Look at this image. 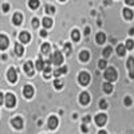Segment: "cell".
<instances>
[{
  "instance_id": "cell-36",
  "label": "cell",
  "mask_w": 134,
  "mask_h": 134,
  "mask_svg": "<svg viewBox=\"0 0 134 134\" xmlns=\"http://www.w3.org/2000/svg\"><path fill=\"white\" fill-rule=\"evenodd\" d=\"M32 26L36 28V27L39 26V20H38V19H32Z\"/></svg>"
},
{
  "instance_id": "cell-1",
  "label": "cell",
  "mask_w": 134,
  "mask_h": 134,
  "mask_svg": "<svg viewBox=\"0 0 134 134\" xmlns=\"http://www.w3.org/2000/svg\"><path fill=\"white\" fill-rule=\"evenodd\" d=\"M118 78V72H117V70L114 69V67H107V69L105 70V79L107 81V82H114L115 79Z\"/></svg>"
},
{
  "instance_id": "cell-28",
  "label": "cell",
  "mask_w": 134,
  "mask_h": 134,
  "mask_svg": "<svg viewBox=\"0 0 134 134\" xmlns=\"http://www.w3.org/2000/svg\"><path fill=\"white\" fill-rule=\"evenodd\" d=\"M28 5H30V8H32V9H36V8L39 7V0H30Z\"/></svg>"
},
{
  "instance_id": "cell-27",
  "label": "cell",
  "mask_w": 134,
  "mask_h": 134,
  "mask_svg": "<svg viewBox=\"0 0 134 134\" xmlns=\"http://www.w3.org/2000/svg\"><path fill=\"white\" fill-rule=\"evenodd\" d=\"M50 50H51V46H50L48 43L42 44V52L43 54H50Z\"/></svg>"
},
{
  "instance_id": "cell-7",
  "label": "cell",
  "mask_w": 134,
  "mask_h": 134,
  "mask_svg": "<svg viewBox=\"0 0 134 134\" xmlns=\"http://www.w3.org/2000/svg\"><path fill=\"white\" fill-rule=\"evenodd\" d=\"M106 121H107V117H106L105 114H98V115L95 117V124H97L98 126H103V125L106 124Z\"/></svg>"
},
{
  "instance_id": "cell-8",
  "label": "cell",
  "mask_w": 134,
  "mask_h": 134,
  "mask_svg": "<svg viewBox=\"0 0 134 134\" xmlns=\"http://www.w3.org/2000/svg\"><path fill=\"white\" fill-rule=\"evenodd\" d=\"M19 39H20V42H21V43H28V42L31 40V35H30L28 32L23 31V32H20Z\"/></svg>"
},
{
  "instance_id": "cell-22",
  "label": "cell",
  "mask_w": 134,
  "mask_h": 134,
  "mask_svg": "<svg viewBox=\"0 0 134 134\" xmlns=\"http://www.w3.org/2000/svg\"><path fill=\"white\" fill-rule=\"evenodd\" d=\"M124 18L127 19V20L133 19V11H131L130 8H125V9H124Z\"/></svg>"
},
{
  "instance_id": "cell-41",
  "label": "cell",
  "mask_w": 134,
  "mask_h": 134,
  "mask_svg": "<svg viewBox=\"0 0 134 134\" xmlns=\"http://www.w3.org/2000/svg\"><path fill=\"white\" fill-rule=\"evenodd\" d=\"M83 122H85V124H87V122H90V117H88V115H87V117H85V118H83Z\"/></svg>"
},
{
  "instance_id": "cell-26",
  "label": "cell",
  "mask_w": 134,
  "mask_h": 134,
  "mask_svg": "<svg viewBox=\"0 0 134 134\" xmlns=\"http://www.w3.org/2000/svg\"><path fill=\"white\" fill-rule=\"evenodd\" d=\"M71 36H72V40L78 42V40L81 39V32L78 31V30H74V31H72V34H71Z\"/></svg>"
},
{
  "instance_id": "cell-30",
  "label": "cell",
  "mask_w": 134,
  "mask_h": 134,
  "mask_svg": "<svg viewBox=\"0 0 134 134\" xmlns=\"http://www.w3.org/2000/svg\"><path fill=\"white\" fill-rule=\"evenodd\" d=\"M125 47H126V50H133V48H134V42H133L131 39H129V40L126 42V44H125Z\"/></svg>"
},
{
  "instance_id": "cell-4",
  "label": "cell",
  "mask_w": 134,
  "mask_h": 134,
  "mask_svg": "<svg viewBox=\"0 0 134 134\" xmlns=\"http://www.w3.org/2000/svg\"><path fill=\"white\" fill-rule=\"evenodd\" d=\"M51 59H52V63L54 64H57V66H60L62 63H63V55H62V52L60 51H55L54 52V55L51 57Z\"/></svg>"
},
{
  "instance_id": "cell-20",
  "label": "cell",
  "mask_w": 134,
  "mask_h": 134,
  "mask_svg": "<svg viewBox=\"0 0 134 134\" xmlns=\"http://www.w3.org/2000/svg\"><path fill=\"white\" fill-rule=\"evenodd\" d=\"M79 59L82 62H87L88 59H90V54H88V51H82L79 54Z\"/></svg>"
},
{
  "instance_id": "cell-34",
  "label": "cell",
  "mask_w": 134,
  "mask_h": 134,
  "mask_svg": "<svg viewBox=\"0 0 134 134\" xmlns=\"http://www.w3.org/2000/svg\"><path fill=\"white\" fill-rule=\"evenodd\" d=\"M64 50H66V54L69 55L70 51H71V44H70V43H66V44H64Z\"/></svg>"
},
{
  "instance_id": "cell-13",
  "label": "cell",
  "mask_w": 134,
  "mask_h": 134,
  "mask_svg": "<svg viewBox=\"0 0 134 134\" xmlns=\"http://www.w3.org/2000/svg\"><path fill=\"white\" fill-rule=\"evenodd\" d=\"M79 102H81L82 105H87L88 102H90V95H88L87 93H82V94L79 95Z\"/></svg>"
},
{
  "instance_id": "cell-19",
  "label": "cell",
  "mask_w": 134,
  "mask_h": 134,
  "mask_svg": "<svg viewBox=\"0 0 134 134\" xmlns=\"http://www.w3.org/2000/svg\"><path fill=\"white\" fill-rule=\"evenodd\" d=\"M23 52H24V48H23V46L21 44H15V54L18 55V57H21L23 55Z\"/></svg>"
},
{
  "instance_id": "cell-6",
  "label": "cell",
  "mask_w": 134,
  "mask_h": 134,
  "mask_svg": "<svg viewBox=\"0 0 134 134\" xmlns=\"http://www.w3.org/2000/svg\"><path fill=\"white\" fill-rule=\"evenodd\" d=\"M127 69H129V76L131 78V79H134V58L130 57L127 59Z\"/></svg>"
},
{
  "instance_id": "cell-39",
  "label": "cell",
  "mask_w": 134,
  "mask_h": 134,
  "mask_svg": "<svg viewBox=\"0 0 134 134\" xmlns=\"http://www.w3.org/2000/svg\"><path fill=\"white\" fill-rule=\"evenodd\" d=\"M125 3L129 5H134V0H125Z\"/></svg>"
},
{
  "instance_id": "cell-14",
  "label": "cell",
  "mask_w": 134,
  "mask_h": 134,
  "mask_svg": "<svg viewBox=\"0 0 134 134\" xmlns=\"http://www.w3.org/2000/svg\"><path fill=\"white\" fill-rule=\"evenodd\" d=\"M23 95H24L26 98H31V97L34 95V88H32V86H26V87L23 88Z\"/></svg>"
},
{
  "instance_id": "cell-25",
  "label": "cell",
  "mask_w": 134,
  "mask_h": 134,
  "mask_svg": "<svg viewBox=\"0 0 134 134\" xmlns=\"http://www.w3.org/2000/svg\"><path fill=\"white\" fill-rule=\"evenodd\" d=\"M67 72V67H62V69H58V70H55L54 71V75L55 76H59V75H62V74H66Z\"/></svg>"
},
{
  "instance_id": "cell-45",
  "label": "cell",
  "mask_w": 134,
  "mask_h": 134,
  "mask_svg": "<svg viewBox=\"0 0 134 134\" xmlns=\"http://www.w3.org/2000/svg\"><path fill=\"white\" fill-rule=\"evenodd\" d=\"M60 2H66V0H60Z\"/></svg>"
},
{
  "instance_id": "cell-32",
  "label": "cell",
  "mask_w": 134,
  "mask_h": 134,
  "mask_svg": "<svg viewBox=\"0 0 134 134\" xmlns=\"http://www.w3.org/2000/svg\"><path fill=\"white\" fill-rule=\"evenodd\" d=\"M46 12L47 14H54L55 12V8L52 5H46Z\"/></svg>"
},
{
  "instance_id": "cell-12",
  "label": "cell",
  "mask_w": 134,
  "mask_h": 134,
  "mask_svg": "<svg viewBox=\"0 0 134 134\" xmlns=\"http://www.w3.org/2000/svg\"><path fill=\"white\" fill-rule=\"evenodd\" d=\"M24 71H26L27 75H34V64H32V62L28 60V62L24 64Z\"/></svg>"
},
{
  "instance_id": "cell-5",
  "label": "cell",
  "mask_w": 134,
  "mask_h": 134,
  "mask_svg": "<svg viewBox=\"0 0 134 134\" xmlns=\"http://www.w3.org/2000/svg\"><path fill=\"white\" fill-rule=\"evenodd\" d=\"M7 78H8V81L11 83H15L18 81V72H16V70L15 69H9L8 72H7Z\"/></svg>"
},
{
  "instance_id": "cell-16",
  "label": "cell",
  "mask_w": 134,
  "mask_h": 134,
  "mask_svg": "<svg viewBox=\"0 0 134 134\" xmlns=\"http://www.w3.org/2000/svg\"><path fill=\"white\" fill-rule=\"evenodd\" d=\"M117 54L119 55V57H125V54H126L125 44H118V46H117Z\"/></svg>"
},
{
  "instance_id": "cell-42",
  "label": "cell",
  "mask_w": 134,
  "mask_h": 134,
  "mask_svg": "<svg viewBox=\"0 0 134 134\" xmlns=\"http://www.w3.org/2000/svg\"><path fill=\"white\" fill-rule=\"evenodd\" d=\"M3 9H4L5 12H7V11L9 9V5H8V4H4V5H3Z\"/></svg>"
},
{
  "instance_id": "cell-38",
  "label": "cell",
  "mask_w": 134,
  "mask_h": 134,
  "mask_svg": "<svg viewBox=\"0 0 134 134\" xmlns=\"http://www.w3.org/2000/svg\"><path fill=\"white\" fill-rule=\"evenodd\" d=\"M125 103H126V106H130V105H131V99H130V98H126V99H125Z\"/></svg>"
},
{
  "instance_id": "cell-15",
  "label": "cell",
  "mask_w": 134,
  "mask_h": 134,
  "mask_svg": "<svg viewBox=\"0 0 134 134\" xmlns=\"http://www.w3.org/2000/svg\"><path fill=\"white\" fill-rule=\"evenodd\" d=\"M12 21H14L15 26H20L21 21H23V16H21V14L16 12V14L14 15V18H12Z\"/></svg>"
},
{
  "instance_id": "cell-10",
  "label": "cell",
  "mask_w": 134,
  "mask_h": 134,
  "mask_svg": "<svg viewBox=\"0 0 134 134\" xmlns=\"http://www.w3.org/2000/svg\"><path fill=\"white\" fill-rule=\"evenodd\" d=\"M8 38L5 35H0V50H5L8 47Z\"/></svg>"
},
{
  "instance_id": "cell-44",
  "label": "cell",
  "mask_w": 134,
  "mask_h": 134,
  "mask_svg": "<svg viewBox=\"0 0 134 134\" xmlns=\"http://www.w3.org/2000/svg\"><path fill=\"white\" fill-rule=\"evenodd\" d=\"M98 134H107V133H106V131H105V130H100V131H99V133H98Z\"/></svg>"
},
{
  "instance_id": "cell-33",
  "label": "cell",
  "mask_w": 134,
  "mask_h": 134,
  "mask_svg": "<svg viewBox=\"0 0 134 134\" xmlns=\"http://www.w3.org/2000/svg\"><path fill=\"white\" fill-rule=\"evenodd\" d=\"M98 66H99V69H102V70L106 69V60H103V59L99 60V62H98Z\"/></svg>"
},
{
  "instance_id": "cell-21",
  "label": "cell",
  "mask_w": 134,
  "mask_h": 134,
  "mask_svg": "<svg viewBox=\"0 0 134 134\" xmlns=\"http://www.w3.org/2000/svg\"><path fill=\"white\" fill-rule=\"evenodd\" d=\"M113 85H111L110 82H106V83H103V91L105 93H107V94H110L111 91H113Z\"/></svg>"
},
{
  "instance_id": "cell-29",
  "label": "cell",
  "mask_w": 134,
  "mask_h": 134,
  "mask_svg": "<svg viewBox=\"0 0 134 134\" xmlns=\"http://www.w3.org/2000/svg\"><path fill=\"white\" fill-rule=\"evenodd\" d=\"M111 52H113V48H111V47H106L103 50V58H109Z\"/></svg>"
},
{
  "instance_id": "cell-37",
  "label": "cell",
  "mask_w": 134,
  "mask_h": 134,
  "mask_svg": "<svg viewBox=\"0 0 134 134\" xmlns=\"http://www.w3.org/2000/svg\"><path fill=\"white\" fill-rule=\"evenodd\" d=\"M40 35H42L43 38H46V36H47V31H46V30H42V31H40Z\"/></svg>"
},
{
  "instance_id": "cell-31",
  "label": "cell",
  "mask_w": 134,
  "mask_h": 134,
  "mask_svg": "<svg viewBox=\"0 0 134 134\" xmlns=\"http://www.w3.org/2000/svg\"><path fill=\"white\" fill-rule=\"evenodd\" d=\"M54 86H55V87H57V88H58V90H60V88L63 87V83H62V82H60L59 79H55V82H54Z\"/></svg>"
},
{
  "instance_id": "cell-24",
  "label": "cell",
  "mask_w": 134,
  "mask_h": 134,
  "mask_svg": "<svg viewBox=\"0 0 134 134\" xmlns=\"http://www.w3.org/2000/svg\"><path fill=\"white\" fill-rule=\"evenodd\" d=\"M43 75H44V78H47L51 75V67H50V64H46L44 66V69H43Z\"/></svg>"
},
{
  "instance_id": "cell-23",
  "label": "cell",
  "mask_w": 134,
  "mask_h": 134,
  "mask_svg": "<svg viewBox=\"0 0 134 134\" xmlns=\"http://www.w3.org/2000/svg\"><path fill=\"white\" fill-rule=\"evenodd\" d=\"M42 23H43V27L44 28H51L52 27V20L50 18H44Z\"/></svg>"
},
{
  "instance_id": "cell-43",
  "label": "cell",
  "mask_w": 134,
  "mask_h": 134,
  "mask_svg": "<svg viewBox=\"0 0 134 134\" xmlns=\"http://www.w3.org/2000/svg\"><path fill=\"white\" fill-rule=\"evenodd\" d=\"M82 131H83V133H87V127H86L85 125L82 126Z\"/></svg>"
},
{
  "instance_id": "cell-35",
  "label": "cell",
  "mask_w": 134,
  "mask_h": 134,
  "mask_svg": "<svg viewBox=\"0 0 134 134\" xmlns=\"http://www.w3.org/2000/svg\"><path fill=\"white\" fill-rule=\"evenodd\" d=\"M99 107H100V109H106V107H107V102H106L105 99L99 102Z\"/></svg>"
},
{
  "instance_id": "cell-17",
  "label": "cell",
  "mask_w": 134,
  "mask_h": 134,
  "mask_svg": "<svg viewBox=\"0 0 134 134\" xmlns=\"http://www.w3.org/2000/svg\"><path fill=\"white\" fill-rule=\"evenodd\" d=\"M44 60H43V58L42 57H39L38 58V60H36V64H35V67H36V70H39V71H43V69H44Z\"/></svg>"
},
{
  "instance_id": "cell-9",
  "label": "cell",
  "mask_w": 134,
  "mask_h": 134,
  "mask_svg": "<svg viewBox=\"0 0 134 134\" xmlns=\"http://www.w3.org/2000/svg\"><path fill=\"white\" fill-rule=\"evenodd\" d=\"M12 126L15 129H21V127H23V119H21L20 117H15L12 119Z\"/></svg>"
},
{
  "instance_id": "cell-11",
  "label": "cell",
  "mask_w": 134,
  "mask_h": 134,
  "mask_svg": "<svg viewBox=\"0 0 134 134\" xmlns=\"http://www.w3.org/2000/svg\"><path fill=\"white\" fill-rule=\"evenodd\" d=\"M57 127H58V118L57 117H50V119H48V129L54 130Z\"/></svg>"
},
{
  "instance_id": "cell-40",
  "label": "cell",
  "mask_w": 134,
  "mask_h": 134,
  "mask_svg": "<svg viewBox=\"0 0 134 134\" xmlns=\"http://www.w3.org/2000/svg\"><path fill=\"white\" fill-rule=\"evenodd\" d=\"M3 102H4V95H3L2 93H0V105H2Z\"/></svg>"
},
{
  "instance_id": "cell-3",
  "label": "cell",
  "mask_w": 134,
  "mask_h": 134,
  "mask_svg": "<svg viewBox=\"0 0 134 134\" xmlns=\"http://www.w3.org/2000/svg\"><path fill=\"white\" fill-rule=\"evenodd\" d=\"M4 102H5V106H7V107H14V106L16 105V98H15L14 94L8 93V94L4 97Z\"/></svg>"
},
{
  "instance_id": "cell-2",
  "label": "cell",
  "mask_w": 134,
  "mask_h": 134,
  "mask_svg": "<svg viewBox=\"0 0 134 134\" xmlns=\"http://www.w3.org/2000/svg\"><path fill=\"white\" fill-rule=\"evenodd\" d=\"M78 82H79L82 86H87L90 83V74L86 72V71H82L79 75H78Z\"/></svg>"
},
{
  "instance_id": "cell-18",
  "label": "cell",
  "mask_w": 134,
  "mask_h": 134,
  "mask_svg": "<svg viewBox=\"0 0 134 134\" xmlns=\"http://www.w3.org/2000/svg\"><path fill=\"white\" fill-rule=\"evenodd\" d=\"M95 39H97V43H98V44H103L105 40H106V35H105L103 32H98Z\"/></svg>"
}]
</instances>
